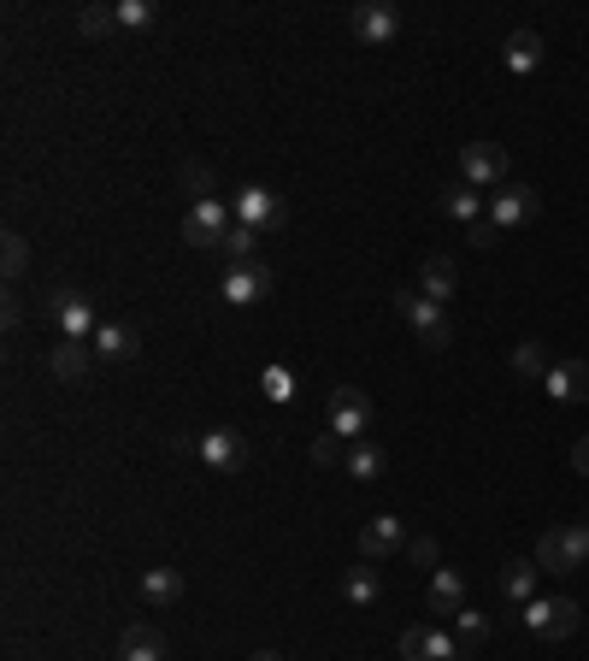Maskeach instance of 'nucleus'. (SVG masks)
<instances>
[{"label":"nucleus","instance_id":"nucleus-1","mask_svg":"<svg viewBox=\"0 0 589 661\" xmlns=\"http://www.w3.org/2000/svg\"><path fill=\"white\" fill-rule=\"evenodd\" d=\"M395 313L419 331L425 349H448V343H454V319H448V308H442V301H430L419 284H401V290H395Z\"/></svg>","mask_w":589,"mask_h":661},{"label":"nucleus","instance_id":"nucleus-2","mask_svg":"<svg viewBox=\"0 0 589 661\" xmlns=\"http://www.w3.org/2000/svg\"><path fill=\"white\" fill-rule=\"evenodd\" d=\"M460 178L465 190H507L513 183V160L501 142H465L460 148Z\"/></svg>","mask_w":589,"mask_h":661},{"label":"nucleus","instance_id":"nucleus-3","mask_svg":"<svg viewBox=\"0 0 589 661\" xmlns=\"http://www.w3.org/2000/svg\"><path fill=\"white\" fill-rule=\"evenodd\" d=\"M372 426V396L360 384H336L331 390V408H324V431H336L342 444H360Z\"/></svg>","mask_w":589,"mask_h":661},{"label":"nucleus","instance_id":"nucleus-4","mask_svg":"<svg viewBox=\"0 0 589 661\" xmlns=\"http://www.w3.org/2000/svg\"><path fill=\"white\" fill-rule=\"evenodd\" d=\"M236 231V207H224L218 195H201L183 218V243L189 248H224V236Z\"/></svg>","mask_w":589,"mask_h":661},{"label":"nucleus","instance_id":"nucleus-5","mask_svg":"<svg viewBox=\"0 0 589 661\" xmlns=\"http://www.w3.org/2000/svg\"><path fill=\"white\" fill-rule=\"evenodd\" d=\"M271 266L266 260H242V266H224V278H218V290L231 308H254V301H266L271 296Z\"/></svg>","mask_w":589,"mask_h":661},{"label":"nucleus","instance_id":"nucleus-6","mask_svg":"<svg viewBox=\"0 0 589 661\" xmlns=\"http://www.w3.org/2000/svg\"><path fill=\"white\" fill-rule=\"evenodd\" d=\"M236 225L271 236L277 225H283V201H277V190H266V183H242L236 190Z\"/></svg>","mask_w":589,"mask_h":661},{"label":"nucleus","instance_id":"nucleus-7","mask_svg":"<svg viewBox=\"0 0 589 661\" xmlns=\"http://www.w3.org/2000/svg\"><path fill=\"white\" fill-rule=\"evenodd\" d=\"M536 190L531 183H507V190H495V201H490V225L501 231V236H513V231H525L531 218H536Z\"/></svg>","mask_w":589,"mask_h":661},{"label":"nucleus","instance_id":"nucleus-8","mask_svg":"<svg viewBox=\"0 0 589 661\" xmlns=\"http://www.w3.org/2000/svg\"><path fill=\"white\" fill-rule=\"evenodd\" d=\"M583 620V608L571 597H548V603H525V626L536 638H571Z\"/></svg>","mask_w":589,"mask_h":661},{"label":"nucleus","instance_id":"nucleus-9","mask_svg":"<svg viewBox=\"0 0 589 661\" xmlns=\"http://www.w3.org/2000/svg\"><path fill=\"white\" fill-rule=\"evenodd\" d=\"M349 30L366 47H384V42H395V30H401V12H395L389 0H360V7L349 12Z\"/></svg>","mask_w":589,"mask_h":661},{"label":"nucleus","instance_id":"nucleus-10","mask_svg":"<svg viewBox=\"0 0 589 661\" xmlns=\"http://www.w3.org/2000/svg\"><path fill=\"white\" fill-rule=\"evenodd\" d=\"M407 550V525L395 514H372L366 525H360V555L366 562H389V555Z\"/></svg>","mask_w":589,"mask_h":661},{"label":"nucleus","instance_id":"nucleus-11","mask_svg":"<svg viewBox=\"0 0 589 661\" xmlns=\"http://www.w3.org/2000/svg\"><path fill=\"white\" fill-rule=\"evenodd\" d=\"M47 308H54V319H60V331H65V343H95V308L83 296H72V290H54L47 296Z\"/></svg>","mask_w":589,"mask_h":661},{"label":"nucleus","instance_id":"nucleus-12","mask_svg":"<svg viewBox=\"0 0 589 661\" xmlns=\"http://www.w3.org/2000/svg\"><path fill=\"white\" fill-rule=\"evenodd\" d=\"M195 449H201L206 472H242V467H248V444H242L236 431H206Z\"/></svg>","mask_w":589,"mask_h":661},{"label":"nucleus","instance_id":"nucleus-13","mask_svg":"<svg viewBox=\"0 0 589 661\" xmlns=\"http://www.w3.org/2000/svg\"><path fill=\"white\" fill-rule=\"evenodd\" d=\"M543 390H548L554 402H589V361H560V366H548Z\"/></svg>","mask_w":589,"mask_h":661},{"label":"nucleus","instance_id":"nucleus-14","mask_svg":"<svg viewBox=\"0 0 589 661\" xmlns=\"http://www.w3.org/2000/svg\"><path fill=\"white\" fill-rule=\"evenodd\" d=\"M118 661H165V632L148 620L125 626V638H118Z\"/></svg>","mask_w":589,"mask_h":661},{"label":"nucleus","instance_id":"nucleus-15","mask_svg":"<svg viewBox=\"0 0 589 661\" xmlns=\"http://www.w3.org/2000/svg\"><path fill=\"white\" fill-rule=\"evenodd\" d=\"M531 562L543 567V573H578V567H583L578 555H571L566 525H554V532H543V537H536V555H531Z\"/></svg>","mask_w":589,"mask_h":661},{"label":"nucleus","instance_id":"nucleus-16","mask_svg":"<svg viewBox=\"0 0 589 661\" xmlns=\"http://www.w3.org/2000/svg\"><path fill=\"white\" fill-rule=\"evenodd\" d=\"M419 290L430 296V301H454L460 296V273H454V260H442V254H430V260L419 266Z\"/></svg>","mask_w":589,"mask_h":661},{"label":"nucleus","instance_id":"nucleus-17","mask_svg":"<svg viewBox=\"0 0 589 661\" xmlns=\"http://www.w3.org/2000/svg\"><path fill=\"white\" fill-rule=\"evenodd\" d=\"M47 366H54V379L83 384V379L95 372V349H89V343H60L54 354H47Z\"/></svg>","mask_w":589,"mask_h":661},{"label":"nucleus","instance_id":"nucleus-18","mask_svg":"<svg viewBox=\"0 0 589 661\" xmlns=\"http://www.w3.org/2000/svg\"><path fill=\"white\" fill-rule=\"evenodd\" d=\"M425 608H430V615H460V608H465V579H460L454 567H442L437 579H430Z\"/></svg>","mask_w":589,"mask_h":661},{"label":"nucleus","instance_id":"nucleus-19","mask_svg":"<svg viewBox=\"0 0 589 661\" xmlns=\"http://www.w3.org/2000/svg\"><path fill=\"white\" fill-rule=\"evenodd\" d=\"M501 60H507V72H536V65H543V36H536V30H513L507 36V47H501Z\"/></svg>","mask_w":589,"mask_h":661},{"label":"nucleus","instance_id":"nucleus-20","mask_svg":"<svg viewBox=\"0 0 589 661\" xmlns=\"http://www.w3.org/2000/svg\"><path fill=\"white\" fill-rule=\"evenodd\" d=\"M536 579H543L536 562H507L501 567V597L507 603H536Z\"/></svg>","mask_w":589,"mask_h":661},{"label":"nucleus","instance_id":"nucleus-21","mask_svg":"<svg viewBox=\"0 0 589 661\" xmlns=\"http://www.w3.org/2000/svg\"><path fill=\"white\" fill-rule=\"evenodd\" d=\"M136 349H142V337L130 326H100L95 331V354L100 361H136Z\"/></svg>","mask_w":589,"mask_h":661},{"label":"nucleus","instance_id":"nucleus-22","mask_svg":"<svg viewBox=\"0 0 589 661\" xmlns=\"http://www.w3.org/2000/svg\"><path fill=\"white\" fill-rule=\"evenodd\" d=\"M342 597H349V603H360V608H372L377 597H384V573H377L372 562L349 567V579H342Z\"/></svg>","mask_w":589,"mask_h":661},{"label":"nucleus","instance_id":"nucleus-23","mask_svg":"<svg viewBox=\"0 0 589 661\" xmlns=\"http://www.w3.org/2000/svg\"><path fill=\"white\" fill-rule=\"evenodd\" d=\"M142 597H148L153 608L178 603V597H183V573H178V567H148V573H142Z\"/></svg>","mask_w":589,"mask_h":661},{"label":"nucleus","instance_id":"nucleus-24","mask_svg":"<svg viewBox=\"0 0 589 661\" xmlns=\"http://www.w3.org/2000/svg\"><path fill=\"white\" fill-rule=\"evenodd\" d=\"M342 472H349V479H366V484H372L377 472H384V449L360 437V444H349V461H342Z\"/></svg>","mask_w":589,"mask_h":661},{"label":"nucleus","instance_id":"nucleus-25","mask_svg":"<svg viewBox=\"0 0 589 661\" xmlns=\"http://www.w3.org/2000/svg\"><path fill=\"white\" fill-rule=\"evenodd\" d=\"M442 213L460 218V225H478V218H483V201H478V190L454 183V190H442Z\"/></svg>","mask_w":589,"mask_h":661},{"label":"nucleus","instance_id":"nucleus-26","mask_svg":"<svg viewBox=\"0 0 589 661\" xmlns=\"http://www.w3.org/2000/svg\"><path fill=\"white\" fill-rule=\"evenodd\" d=\"M513 379H525V384H543V379H548L543 343H518V349H513Z\"/></svg>","mask_w":589,"mask_h":661},{"label":"nucleus","instance_id":"nucleus-27","mask_svg":"<svg viewBox=\"0 0 589 661\" xmlns=\"http://www.w3.org/2000/svg\"><path fill=\"white\" fill-rule=\"evenodd\" d=\"M454 638H460V650H478V643L490 638V615H478V608H460V615H454Z\"/></svg>","mask_w":589,"mask_h":661},{"label":"nucleus","instance_id":"nucleus-28","mask_svg":"<svg viewBox=\"0 0 589 661\" xmlns=\"http://www.w3.org/2000/svg\"><path fill=\"white\" fill-rule=\"evenodd\" d=\"M148 24H160L153 0H118V30H148Z\"/></svg>","mask_w":589,"mask_h":661},{"label":"nucleus","instance_id":"nucleus-29","mask_svg":"<svg viewBox=\"0 0 589 661\" xmlns=\"http://www.w3.org/2000/svg\"><path fill=\"white\" fill-rule=\"evenodd\" d=\"M254 248H259V231L236 225L231 236H224V266H242V260H254Z\"/></svg>","mask_w":589,"mask_h":661},{"label":"nucleus","instance_id":"nucleus-30","mask_svg":"<svg viewBox=\"0 0 589 661\" xmlns=\"http://www.w3.org/2000/svg\"><path fill=\"white\" fill-rule=\"evenodd\" d=\"M425 661H465V650H460L454 632H437V626H430L425 632Z\"/></svg>","mask_w":589,"mask_h":661},{"label":"nucleus","instance_id":"nucleus-31","mask_svg":"<svg viewBox=\"0 0 589 661\" xmlns=\"http://www.w3.org/2000/svg\"><path fill=\"white\" fill-rule=\"evenodd\" d=\"M77 30H83V36H107V30H118V7H83Z\"/></svg>","mask_w":589,"mask_h":661},{"label":"nucleus","instance_id":"nucleus-32","mask_svg":"<svg viewBox=\"0 0 589 661\" xmlns=\"http://www.w3.org/2000/svg\"><path fill=\"white\" fill-rule=\"evenodd\" d=\"M307 455H313L319 467H342V461H349V444H342L336 431H319V437H313V449H307Z\"/></svg>","mask_w":589,"mask_h":661},{"label":"nucleus","instance_id":"nucleus-33","mask_svg":"<svg viewBox=\"0 0 589 661\" xmlns=\"http://www.w3.org/2000/svg\"><path fill=\"white\" fill-rule=\"evenodd\" d=\"M259 390H266L271 402H289V396H294V379H289V366H266V372H259Z\"/></svg>","mask_w":589,"mask_h":661},{"label":"nucleus","instance_id":"nucleus-34","mask_svg":"<svg viewBox=\"0 0 589 661\" xmlns=\"http://www.w3.org/2000/svg\"><path fill=\"white\" fill-rule=\"evenodd\" d=\"M24 266H30V248H24V236H19V231H7V278L19 284V278H24Z\"/></svg>","mask_w":589,"mask_h":661},{"label":"nucleus","instance_id":"nucleus-35","mask_svg":"<svg viewBox=\"0 0 589 661\" xmlns=\"http://www.w3.org/2000/svg\"><path fill=\"white\" fill-rule=\"evenodd\" d=\"M178 183H189V190H213V166L189 160V166H178Z\"/></svg>","mask_w":589,"mask_h":661},{"label":"nucleus","instance_id":"nucleus-36","mask_svg":"<svg viewBox=\"0 0 589 661\" xmlns=\"http://www.w3.org/2000/svg\"><path fill=\"white\" fill-rule=\"evenodd\" d=\"M465 243H472V248H495L501 231L490 225V218H478V225H465Z\"/></svg>","mask_w":589,"mask_h":661},{"label":"nucleus","instance_id":"nucleus-37","mask_svg":"<svg viewBox=\"0 0 589 661\" xmlns=\"http://www.w3.org/2000/svg\"><path fill=\"white\" fill-rule=\"evenodd\" d=\"M425 632H430V626H407V632H401V655L407 661H425Z\"/></svg>","mask_w":589,"mask_h":661},{"label":"nucleus","instance_id":"nucleus-38","mask_svg":"<svg viewBox=\"0 0 589 661\" xmlns=\"http://www.w3.org/2000/svg\"><path fill=\"white\" fill-rule=\"evenodd\" d=\"M407 555H413L419 567H430V562H437V544H430V537H413V544H407Z\"/></svg>","mask_w":589,"mask_h":661},{"label":"nucleus","instance_id":"nucleus-39","mask_svg":"<svg viewBox=\"0 0 589 661\" xmlns=\"http://www.w3.org/2000/svg\"><path fill=\"white\" fill-rule=\"evenodd\" d=\"M571 472H583V479H589V437H578V444H571Z\"/></svg>","mask_w":589,"mask_h":661},{"label":"nucleus","instance_id":"nucleus-40","mask_svg":"<svg viewBox=\"0 0 589 661\" xmlns=\"http://www.w3.org/2000/svg\"><path fill=\"white\" fill-rule=\"evenodd\" d=\"M248 661H283V655H277V650H254Z\"/></svg>","mask_w":589,"mask_h":661}]
</instances>
